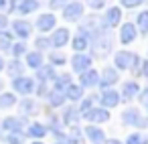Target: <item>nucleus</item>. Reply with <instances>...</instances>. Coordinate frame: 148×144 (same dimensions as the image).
Segmentation results:
<instances>
[{"instance_id":"nucleus-1","label":"nucleus","mask_w":148,"mask_h":144,"mask_svg":"<svg viewBox=\"0 0 148 144\" xmlns=\"http://www.w3.org/2000/svg\"><path fill=\"white\" fill-rule=\"evenodd\" d=\"M140 57L136 53H130V51H118L116 53V67L118 69H134L138 65Z\"/></svg>"},{"instance_id":"nucleus-2","label":"nucleus","mask_w":148,"mask_h":144,"mask_svg":"<svg viewBox=\"0 0 148 144\" xmlns=\"http://www.w3.org/2000/svg\"><path fill=\"white\" fill-rule=\"evenodd\" d=\"M83 14V4L81 2H69L63 10V19L65 21H77Z\"/></svg>"},{"instance_id":"nucleus-3","label":"nucleus","mask_w":148,"mask_h":144,"mask_svg":"<svg viewBox=\"0 0 148 144\" xmlns=\"http://www.w3.org/2000/svg\"><path fill=\"white\" fill-rule=\"evenodd\" d=\"M122 120L128 124V126H146V118H142L138 114V110H126L122 114Z\"/></svg>"},{"instance_id":"nucleus-4","label":"nucleus","mask_w":148,"mask_h":144,"mask_svg":"<svg viewBox=\"0 0 148 144\" xmlns=\"http://www.w3.org/2000/svg\"><path fill=\"white\" fill-rule=\"evenodd\" d=\"M53 27H55V14L45 12V14H41V16L37 19V29H39L41 33H47V31H51Z\"/></svg>"},{"instance_id":"nucleus-5","label":"nucleus","mask_w":148,"mask_h":144,"mask_svg":"<svg viewBox=\"0 0 148 144\" xmlns=\"http://www.w3.org/2000/svg\"><path fill=\"white\" fill-rule=\"evenodd\" d=\"M83 116H85V120H89V122H108V120H110L108 110H101V108H91V110L85 112Z\"/></svg>"},{"instance_id":"nucleus-6","label":"nucleus","mask_w":148,"mask_h":144,"mask_svg":"<svg viewBox=\"0 0 148 144\" xmlns=\"http://www.w3.org/2000/svg\"><path fill=\"white\" fill-rule=\"evenodd\" d=\"M110 49H112V41H110V37H103V41L97 37L95 39V45H93V53L97 55V57H106L108 53H110Z\"/></svg>"},{"instance_id":"nucleus-7","label":"nucleus","mask_w":148,"mask_h":144,"mask_svg":"<svg viewBox=\"0 0 148 144\" xmlns=\"http://www.w3.org/2000/svg\"><path fill=\"white\" fill-rule=\"evenodd\" d=\"M71 65H73V69H75V71L83 73V71H87V69H89V65H91V59H89L87 55H81V53H77V55L71 59Z\"/></svg>"},{"instance_id":"nucleus-8","label":"nucleus","mask_w":148,"mask_h":144,"mask_svg":"<svg viewBox=\"0 0 148 144\" xmlns=\"http://www.w3.org/2000/svg\"><path fill=\"white\" fill-rule=\"evenodd\" d=\"M10 6L16 8L21 14H29V12L39 8V2H35V0H23V2H10Z\"/></svg>"},{"instance_id":"nucleus-9","label":"nucleus","mask_w":148,"mask_h":144,"mask_svg":"<svg viewBox=\"0 0 148 144\" xmlns=\"http://www.w3.org/2000/svg\"><path fill=\"white\" fill-rule=\"evenodd\" d=\"M67 41H69V29H57L49 43L55 47H63V45H67Z\"/></svg>"},{"instance_id":"nucleus-10","label":"nucleus","mask_w":148,"mask_h":144,"mask_svg":"<svg viewBox=\"0 0 148 144\" xmlns=\"http://www.w3.org/2000/svg\"><path fill=\"white\" fill-rule=\"evenodd\" d=\"M136 35H138V33H136L134 25H130V23H128V25H124V27L120 29V41H122L124 45L132 43V41L136 39Z\"/></svg>"},{"instance_id":"nucleus-11","label":"nucleus","mask_w":148,"mask_h":144,"mask_svg":"<svg viewBox=\"0 0 148 144\" xmlns=\"http://www.w3.org/2000/svg\"><path fill=\"white\" fill-rule=\"evenodd\" d=\"M33 85H35V81L31 77H18V79H14V89L21 91V93H25V95L33 91Z\"/></svg>"},{"instance_id":"nucleus-12","label":"nucleus","mask_w":148,"mask_h":144,"mask_svg":"<svg viewBox=\"0 0 148 144\" xmlns=\"http://www.w3.org/2000/svg\"><path fill=\"white\" fill-rule=\"evenodd\" d=\"M99 99H101V106H106V108H114V106H118L120 95H118V91L108 89V91H103V93L99 95Z\"/></svg>"},{"instance_id":"nucleus-13","label":"nucleus","mask_w":148,"mask_h":144,"mask_svg":"<svg viewBox=\"0 0 148 144\" xmlns=\"http://www.w3.org/2000/svg\"><path fill=\"white\" fill-rule=\"evenodd\" d=\"M101 87H106V85H112V83H116L118 81V71L114 69V67H106L103 71H101Z\"/></svg>"},{"instance_id":"nucleus-14","label":"nucleus","mask_w":148,"mask_h":144,"mask_svg":"<svg viewBox=\"0 0 148 144\" xmlns=\"http://www.w3.org/2000/svg\"><path fill=\"white\" fill-rule=\"evenodd\" d=\"M120 19H122V10H120L118 6H114V8H110V10L106 12V25H108V27H118Z\"/></svg>"},{"instance_id":"nucleus-15","label":"nucleus","mask_w":148,"mask_h":144,"mask_svg":"<svg viewBox=\"0 0 148 144\" xmlns=\"http://www.w3.org/2000/svg\"><path fill=\"white\" fill-rule=\"evenodd\" d=\"M12 29H14V33H16L21 39H27V37L31 35V25H29L27 21H14V23H12Z\"/></svg>"},{"instance_id":"nucleus-16","label":"nucleus","mask_w":148,"mask_h":144,"mask_svg":"<svg viewBox=\"0 0 148 144\" xmlns=\"http://www.w3.org/2000/svg\"><path fill=\"white\" fill-rule=\"evenodd\" d=\"M85 136L91 140V142H95V144H99V142H103V130L101 128H95V126H87L85 128Z\"/></svg>"},{"instance_id":"nucleus-17","label":"nucleus","mask_w":148,"mask_h":144,"mask_svg":"<svg viewBox=\"0 0 148 144\" xmlns=\"http://www.w3.org/2000/svg\"><path fill=\"white\" fill-rule=\"evenodd\" d=\"M97 81H99V75H97L93 69H87V71H83V73H81V85L91 87V85H95Z\"/></svg>"},{"instance_id":"nucleus-18","label":"nucleus","mask_w":148,"mask_h":144,"mask_svg":"<svg viewBox=\"0 0 148 144\" xmlns=\"http://www.w3.org/2000/svg\"><path fill=\"white\" fill-rule=\"evenodd\" d=\"M27 63H29V67H33V69H41V67H43V57H41V53H39V51L27 53Z\"/></svg>"},{"instance_id":"nucleus-19","label":"nucleus","mask_w":148,"mask_h":144,"mask_svg":"<svg viewBox=\"0 0 148 144\" xmlns=\"http://www.w3.org/2000/svg\"><path fill=\"white\" fill-rule=\"evenodd\" d=\"M140 91V87H138V83L136 81H128V83H124V89H122V93H124V97H134L136 93Z\"/></svg>"},{"instance_id":"nucleus-20","label":"nucleus","mask_w":148,"mask_h":144,"mask_svg":"<svg viewBox=\"0 0 148 144\" xmlns=\"http://www.w3.org/2000/svg\"><path fill=\"white\" fill-rule=\"evenodd\" d=\"M81 93H83V91H81V87H79V85L69 83V85L65 87V95H67L69 99H73V101H77V99L81 97Z\"/></svg>"},{"instance_id":"nucleus-21","label":"nucleus","mask_w":148,"mask_h":144,"mask_svg":"<svg viewBox=\"0 0 148 144\" xmlns=\"http://www.w3.org/2000/svg\"><path fill=\"white\" fill-rule=\"evenodd\" d=\"M2 126H4V130H8V132H12V134H14V132H21V120H18V118H6Z\"/></svg>"},{"instance_id":"nucleus-22","label":"nucleus","mask_w":148,"mask_h":144,"mask_svg":"<svg viewBox=\"0 0 148 144\" xmlns=\"http://www.w3.org/2000/svg\"><path fill=\"white\" fill-rule=\"evenodd\" d=\"M29 134H31L33 138H43V136L47 134V128H45L43 124H31V128H29Z\"/></svg>"},{"instance_id":"nucleus-23","label":"nucleus","mask_w":148,"mask_h":144,"mask_svg":"<svg viewBox=\"0 0 148 144\" xmlns=\"http://www.w3.org/2000/svg\"><path fill=\"white\" fill-rule=\"evenodd\" d=\"M8 73H10V77H14V79L23 77V65H21V61H12V63L8 65Z\"/></svg>"},{"instance_id":"nucleus-24","label":"nucleus","mask_w":148,"mask_h":144,"mask_svg":"<svg viewBox=\"0 0 148 144\" xmlns=\"http://www.w3.org/2000/svg\"><path fill=\"white\" fill-rule=\"evenodd\" d=\"M21 110H23V114L31 116V114L37 112V104H35L33 99H23V101H21Z\"/></svg>"},{"instance_id":"nucleus-25","label":"nucleus","mask_w":148,"mask_h":144,"mask_svg":"<svg viewBox=\"0 0 148 144\" xmlns=\"http://www.w3.org/2000/svg\"><path fill=\"white\" fill-rule=\"evenodd\" d=\"M14 101H16V97H14V93H2L0 95V108H12L14 106Z\"/></svg>"},{"instance_id":"nucleus-26","label":"nucleus","mask_w":148,"mask_h":144,"mask_svg":"<svg viewBox=\"0 0 148 144\" xmlns=\"http://www.w3.org/2000/svg\"><path fill=\"white\" fill-rule=\"evenodd\" d=\"M75 51H85V47H87V37L85 35H77L75 39H73V45H71Z\"/></svg>"},{"instance_id":"nucleus-27","label":"nucleus","mask_w":148,"mask_h":144,"mask_svg":"<svg viewBox=\"0 0 148 144\" xmlns=\"http://www.w3.org/2000/svg\"><path fill=\"white\" fill-rule=\"evenodd\" d=\"M136 23H138V29H140V31L148 33V10H142V12L138 14Z\"/></svg>"},{"instance_id":"nucleus-28","label":"nucleus","mask_w":148,"mask_h":144,"mask_svg":"<svg viewBox=\"0 0 148 144\" xmlns=\"http://www.w3.org/2000/svg\"><path fill=\"white\" fill-rule=\"evenodd\" d=\"M51 77H55V71H53V67L51 65H47V67H41L39 69V79L45 83L47 79H51Z\"/></svg>"},{"instance_id":"nucleus-29","label":"nucleus","mask_w":148,"mask_h":144,"mask_svg":"<svg viewBox=\"0 0 148 144\" xmlns=\"http://www.w3.org/2000/svg\"><path fill=\"white\" fill-rule=\"evenodd\" d=\"M126 142H128V144H146V142H148V138H146V136H142V134H130Z\"/></svg>"},{"instance_id":"nucleus-30","label":"nucleus","mask_w":148,"mask_h":144,"mask_svg":"<svg viewBox=\"0 0 148 144\" xmlns=\"http://www.w3.org/2000/svg\"><path fill=\"white\" fill-rule=\"evenodd\" d=\"M10 33H0V49H10Z\"/></svg>"},{"instance_id":"nucleus-31","label":"nucleus","mask_w":148,"mask_h":144,"mask_svg":"<svg viewBox=\"0 0 148 144\" xmlns=\"http://www.w3.org/2000/svg\"><path fill=\"white\" fill-rule=\"evenodd\" d=\"M23 140H25V138H23V134H21V132H14V134H10V136L6 138V142H8V144H23Z\"/></svg>"},{"instance_id":"nucleus-32","label":"nucleus","mask_w":148,"mask_h":144,"mask_svg":"<svg viewBox=\"0 0 148 144\" xmlns=\"http://www.w3.org/2000/svg\"><path fill=\"white\" fill-rule=\"evenodd\" d=\"M49 101H51V106H61L63 104V95H59V91H51V95H49Z\"/></svg>"},{"instance_id":"nucleus-33","label":"nucleus","mask_w":148,"mask_h":144,"mask_svg":"<svg viewBox=\"0 0 148 144\" xmlns=\"http://www.w3.org/2000/svg\"><path fill=\"white\" fill-rule=\"evenodd\" d=\"M63 63H65V57L61 53H55V55L51 53V67L53 65H63Z\"/></svg>"},{"instance_id":"nucleus-34","label":"nucleus","mask_w":148,"mask_h":144,"mask_svg":"<svg viewBox=\"0 0 148 144\" xmlns=\"http://www.w3.org/2000/svg\"><path fill=\"white\" fill-rule=\"evenodd\" d=\"M12 53H14L16 57H18V55H25V53H27V45H25V43L14 45V47H12Z\"/></svg>"},{"instance_id":"nucleus-35","label":"nucleus","mask_w":148,"mask_h":144,"mask_svg":"<svg viewBox=\"0 0 148 144\" xmlns=\"http://www.w3.org/2000/svg\"><path fill=\"white\" fill-rule=\"evenodd\" d=\"M65 122H67V124H75V122H77V114H75L73 110L65 112Z\"/></svg>"},{"instance_id":"nucleus-36","label":"nucleus","mask_w":148,"mask_h":144,"mask_svg":"<svg viewBox=\"0 0 148 144\" xmlns=\"http://www.w3.org/2000/svg\"><path fill=\"white\" fill-rule=\"evenodd\" d=\"M67 85H69V75H59L57 87H67Z\"/></svg>"},{"instance_id":"nucleus-37","label":"nucleus","mask_w":148,"mask_h":144,"mask_svg":"<svg viewBox=\"0 0 148 144\" xmlns=\"http://www.w3.org/2000/svg\"><path fill=\"white\" fill-rule=\"evenodd\" d=\"M35 45H37V49H47L51 43H49V39H43V37H41V39H37V43H35Z\"/></svg>"},{"instance_id":"nucleus-38","label":"nucleus","mask_w":148,"mask_h":144,"mask_svg":"<svg viewBox=\"0 0 148 144\" xmlns=\"http://www.w3.org/2000/svg\"><path fill=\"white\" fill-rule=\"evenodd\" d=\"M91 101H93V97H87V99H85V101L81 104V112H83V114L91 110Z\"/></svg>"},{"instance_id":"nucleus-39","label":"nucleus","mask_w":148,"mask_h":144,"mask_svg":"<svg viewBox=\"0 0 148 144\" xmlns=\"http://www.w3.org/2000/svg\"><path fill=\"white\" fill-rule=\"evenodd\" d=\"M140 99H142V104H146V106H148V89H144V91H142Z\"/></svg>"},{"instance_id":"nucleus-40","label":"nucleus","mask_w":148,"mask_h":144,"mask_svg":"<svg viewBox=\"0 0 148 144\" xmlns=\"http://www.w3.org/2000/svg\"><path fill=\"white\" fill-rule=\"evenodd\" d=\"M140 2H138V0H126V2H124V6H138Z\"/></svg>"},{"instance_id":"nucleus-41","label":"nucleus","mask_w":148,"mask_h":144,"mask_svg":"<svg viewBox=\"0 0 148 144\" xmlns=\"http://www.w3.org/2000/svg\"><path fill=\"white\" fill-rule=\"evenodd\" d=\"M4 27H6V16L0 14V29H4Z\"/></svg>"},{"instance_id":"nucleus-42","label":"nucleus","mask_w":148,"mask_h":144,"mask_svg":"<svg viewBox=\"0 0 148 144\" xmlns=\"http://www.w3.org/2000/svg\"><path fill=\"white\" fill-rule=\"evenodd\" d=\"M142 73H144V77H148V61H144V69H142Z\"/></svg>"},{"instance_id":"nucleus-43","label":"nucleus","mask_w":148,"mask_h":144,"mask_svg":"<svg viewBox=\"0 0 148 144\" xmlns=\"http://www.w3.org/2000/svg\"><path fill=\"white\" fill-rule=\"evenodd\" d=\"M91 6H93V8H101V6H103V2H91Z\"/></svg>"},{"instance_id":"nucleus-44","label":"nucleus","mask_w":148,"mask_h":144,"mask_svg":"<svg viewBox=\"0 0 148 144\" xmlns=\"http://www.w3.org/2000/svg\"><path fill=\"white\" fill-rule=\"evenodd\" d=\"M2 69H4V59L0 57V71H2Z\"/></svg>"},{"instance_id":"nucleus-45","label":"nucleus","mask_w":148,"mask_h":144,"mask_svg":"<svg viewBox=\"0 0 148 144\" xmlns=\"http://www.w3.org/2000/svg\"><path fill=\"white\" fill-rule=\"evenodd\" d=\"M6 6V2H4V0H0V8H4Z\"/></svg>"},{"instance_id":"nucleus-46","label":"nucleus","mask_w":148,"mask_h":144,"mask_svg":"<svg viewBox=\"0 0 148 144\" xmlns=\"http://www.w3.org/2000/svg\"><path fill=\"white\" fill-rule=\"evenodd\" d=\"M108 144H120V142H118V140H110Z\"/></svg>"},{"instance_id":"nucleus-47","label":"nucleus","mask_w":148,"mask_h":144,"mask_svg":"<svg viewBox=\"0 0 148 144\" xmlns=\"http://www.w3.org/2000/svg\"><path fill=\"white\" fill-rule=\"evenodd\" d=\"M2 85H4V83H2V79H0V89H2Z\"/></svg>"},{"instance_id":"nucleus-48","label":"nucleus","mask_w":148,"mask_h":144,"mask_svg":"<svg viewBox=\"0 0 148 144\" xmlns=\"http://www.w3.org/2000/svg\"><path fill=\"white\" fill-rule=\"evenodd\" d=\"M33 144H43V142H33Z\"/></svg>"},{"instance_id":"nucleus-49","label":"nucleus","mask_w":148,"mask_h":144,"mask_svg":"<svg viewBox=\"0 0 148 144\" xmlns=\"http://www.w3.org/2000/svg\"><path fill=\"white\" fill-rule=\"evenodd\" d=\"M57 144H63V142H57Z\"/></svg>"}]
</instances>
